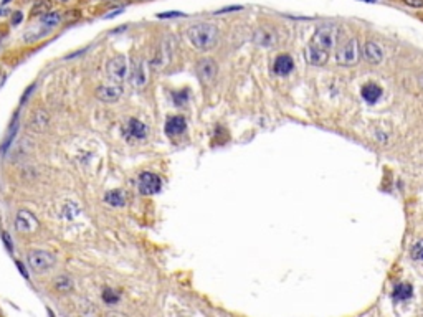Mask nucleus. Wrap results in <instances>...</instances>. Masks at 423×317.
Listing matches in <instances>:
<instances>
[{
    "instance_id": "obj_16",
    "label": "nucleus",
    "mask_w": 423,
    "mask_h": 317,
    "mask_svg": "<svg viewBox=\"0 0 423 317\" xmlns=\"http://www.w3.org/2000/svg\"><path fill=\"white\" fill-rule=\"evenodd\" d=\"M253 40H255V43L268 48V47H273L276 43V35L273 30L268 28V26H260V28L255 30V33H253Z\"/></svg>"
},
{
    "instance_id": "obj_9",
    "label": "nucleus",
    "mask_w": 423,
    "mask_h": 317,
    "mask_svg": "<svg viewBox=\"0 0 423 317\" xmlns=\"http://www.w3.org/2000/svg\"><path fill=\"white\" fill-rule=\"evenodd\" d=\"M40 226V221L37 220V217L33 215L32 212L28 210H20L15 217V228L20 233H33L37 231Z\"/></svg>"
},
{
    "instance_id": "obj_30",
    "label": "nucleus",
    "mask_w": 423,
    "mask_h": 317,
    "mask_svg": "<svg viewBox=\"0 0 423 317\" xmlns=\"http://www.w3.org/2000/svg\"><path fill=\"white\" fill-rule=\"evenodd\" d=\"M2 236H3V241H5L7 248H8V249H12V246H10V238H8V233H5V231H3Z\"/></svg>"
},
{
    "instance_id": "obj_12",
    "label": "nucleus",
    "mask_w": 423,
    "mask_h": 317,
    "mask_svg": "<svg viewBox=\"0 0 423 317\" xmlns=\"http://www.w3.org/2000/svg\"><path fill=\"white\" fill-rule=\"evenodd\" d=\"M304 56H306V61H308L309 65H313V66H323V65L327 63V60H329V51L321 50V48L314 47L313 43H309L308 48H306Z\"/></svg>"
},
{
    "instance_id": "obj_4",
    "label": "nucleus",
    "mask_w": 423,
    "mask_h": 317,
    "mask_svg": "<svg viewBox=\"0 0 423 317\" xmlns=\"http://www.w3.org/2000/svg\"><path fill=\"white\" fill-rule=\"evenodd\" d=\"M336 60L341 66H354L359 61V43L355 38H347L337 48Z\"/></svg>"
},
{
    "instance_id": "obj_14",
    "label": "nucleus",
    "mask_w": 423,
    "mask_h": 317,
    "mask_svg": "<svg viewBox=\"0 0 423 317\" xmlns=\"http://www.w3.org/2000/svg\"><path fill=\"white\" fill-rule=\"evenodd\" d=\"M48 124H50V114L45 109H37L30 118L28 126L33 132H43L48 127Z\"/></svg>"
},
{
    "instance_id": "obj_3",
    "label": "nucleus",
    "mask_w": 423,
    "mask_h": 317,
    "mask_svg": "<svg viewBox=\"0 0 423 317\" xmlns=\"http://www.w3.org/2000/svg\"><path fill=\"white\" fill-rule=\"evenodd\" d=\"M26 261H28V266L33 273H47L50 271L56 263V258L53 256L51 253L43 251V249H32L26 256Z\"/></svg>"
},
{
    "instance_id": "obj_24",
    "label": "nucleus",
    "mask_w": 423,
    "mask_h": 317,
    "mask_svg": "<svg viewBox=\"0 0 423 317\" xmlns=\"http://www.w3.org/2000/svg\"><path fill=\"white\" fill-rule=\"evenodd\" d=\"M79 213V208L76 207V205L75 203H71V202H68L65 205V208H63V217L65 218H75Z\"/></svg>"
},
{
    "instance_id": "obj_31",
    "label": "nucleus",
    "mask_w": 423,
    "mask_h": 317,
    "mask_svg": "<svg viewBox=\"0 0 423 317\" xmlns=\"http://www.w3.org/2000/svg\"><path fill=\"white\" fill-rule=\"evenodd\" d=\"M20 20H22V13H20V12H17L15 19H12V22H13V24H19Z\"/></svg>"
},
{
    "instance_id": "obj_6",
    "label": "nucleus",
    "mask_w": 423,
    "mask_h": 317,
    "mask_svg": "<svg viewBox=\"0 0 423 317\" xmlns=\"http://www.w3.org/2000/svg\"><path fill=\"white\" fill-rule=\"evenodd\" d=\"M162 187V180L157 173L154 172H142L137 180V189H139L141 195H154L157 194Z\"/></svg>"
},
{
    "instance_id": "obj_7",
    "label": "nucleus",
    "mask_w": 423,
    "mask_h": 317,
    "mask_svg": "<svg viewBox=\"0 0 423 317\" xmlns=\"http://www.w3.org/2000/svg\"><path fill=\"white\" fill-rule=\"evenodd\" d=\"M195 71H197V76L200 81L205 84H210L217 76V71H218L217 61L213 60V58H200L197 61V65H195Z\"/></svg>"
},
{
    "instance_id": "obj_19",
    "label": "nucleus",
    "mask_w": 423,
    "mask_h": 317,
    "mask_svg": "<svg viewBox=\"0 0 423 317\" xmlns=\"http://www.w3.org/2000/svg\"><path fill=\"white\" fill-rule=\"evenodd\" d=\"M380 96H382V88L377 86V84L369 83L362 88V98L369 102V104L377 102L378 99H380Z\"/></svg>"
},
{
    "instance_id": "obj_2",
    "label": "nucleus",
    "mask_w": 423,
    "mask_h": 317,
    "mask_svg": "<svg viewBox=\"0 0 423 317\" xmlns=\"http://www.w3.org/2000/svg\"><path fill=\"white\" fill-rule=\"evenodd\" d=\"M336 42H337V26L332 24H324L318 26V30L313 35V40H311V43L314 47L321 48V50H326L329 53L336 47Z\"/></svg>"
},
{
    "instance_id": "obj_13",
    "label": "nucleus",
    "mask_w": 423,
    "mask_h": 317,
    "mask_svg": "<svg viewBox=\"0 0 423 317\" xmlns=\"http://www.w3.org/2000/svg\"><path fill=\"white\" fill-rule=\"evenodd\" d=\"M364 58H366L367 63L378 65L384 60V50H382L380 45H377L375 42H367L364 45Z\"/></svg>"
},
{
    "instance_id": "obj_23",
    "label": "nucleus",
    "mask_w": 423,
    "mask_h": 317,
    "mask_svg": "<svg viewBox=\"0 0 423 317\" xmlns=\"http://www.w3.org/2000/svg\"><path fill=\"white\" fill-rule=\"evenodd\" d=\"M103 301L106 302V304L114 306L116 302L119 301V294L116 293L114 289H104V291H103Z\"/></svg>"
},
{
    "instance_id": "obj_21",
    "label": "nucleus",
    "mask_w": 423,
    "mask_h": 317,
    "mask_svg": "<svg viewBox=\"0 0 423 317\" xmlns=\"http://www.w3.org/2000/svg\"><path fill=\"white\" fill-rule=\"evenodd\" d=\"M51 10V2L50 0H37L35 2V5L32 7V12H30V15L32 17H42L45 15V13H48Z\"/></svg>"
},
{
    "instance_id": "obj_1",
    "label": "nucleus",
    "mask_w": 423,
    "mask_h": 317,
    "mask_svg": "<svg viewBox=\"0 0 423 317\" xmlns=\"http://www.w3.org/2000/svg\"><path fill=\"white\" fill-rule=\"evenodd\" d=\"M187 38L197 50L207 51L217 45L218 30L212 24H195L187 30Z\"/></svg>"
},
{
    "instance_id": "obj_8",
    "label": "nucleus",
    "mask_w": 423,
    "mask_h": 317,
    "mask_svg": "<svg viewBox=\"0 0 423 317\" xmlns=\"http://www.w3.org/2000/svg\"><path fill=\"white\" fill-rule=\"evenodd\" d=\"M148 126L144 122H141L139 119L131 118L127 119V122L124 124L123 127V134L127 141H142L148 137Z\"/></svg>"
},
{
    "instance_id": "obj_26",
    "label": "nucleus",
    "mask_w": 423,
    "mask_h": 317,
    "mask_svg": "<svg viewBox=\"0 0 423 317\" xmlns=\"http://www.w3.org/2000/svg\"><path fill=\"white\" fill-rule=\"evenodd\" d=\"M412 258L413 260H420L423 261V241L417 243L415 246L412 248Z\"/></svg>"
},
{
    "instance_id": "obj_29",
    "label": "nucleus",
    "mask_w": 423,
    "mask_h": 317,
    "mask_svg": "<svg viewBox=\"0 0 423 317\" xmlns=\"http://www.w3.org/2000/svg\"><path fill=\"white\" fill-rule=\"evenodd\" d=\"M242 7H226V8H222V10H218L217 13H225V12H235V10H240Z\"/></svg>"
},
{
    "instance_id": "obj_11",
    "label": "nucleus",
    "mask_w": 423,
    "mask_h": 317,
    "mask_svg": "<svg viewBox=\"0 0 423 317\" xmlns=\"http://www.w3.org/2000/svg\"><path fill=\"white\" fill-rule=\"evenodd\" d=\"M95 96L101 102H114L123 96V88L121 84H103V86L96 88Z\"/></svg>"
},
{
    "instance_id": "obj_34",
    "label": "nucleus",
    "mask_w": 423,
    "mask_h": 317,
    "mask_svg": "<svg viewBox=\"0 0 423 317\" xmlns=\"http://www.w3.org/2000/svg\"><path fill=\"white\" fill-rule=\"evenodd\" d=\"M60 2H68V0H60Z\"/></svg>"
},
{
    "instance_id": "obj_18",
    "label": "nucleus",
    "mask_w": 423,
    "mask_h": 317,
    "mask_svg": "<svg viewBox=\"0 0 423 317\" xmlns=\"http://www.w3.org/2000/svg\"><path fill=\"white\" fill-rule=\"evenodd\" d=\"M104 202L111 207H124L126 205V194L119 189L109 190L104 194Z\"/></svg>"
},
{
    "instance_id": "obj_10",
    "label": "nucleus",
    "mask_w": 423,
    "mask_h": 317,
    "mask_svg": "<svg viewBox=\"0 0 423 317\" xmlns=\"http://www.w3.org/2000/svg\"><path fill=\"white\" fill-rule=\"evenodd\" d=\"M129 81L134 88H144L148 84V68L142 58H136L132 61V68L129 71Z\"/></svg>"
},
{
    "instance_id": "obj_15",
    "label": "nucleus",
    "mask_w": 423,
    "mask_h": 317,
    "mask_svg": "<svg viewBox=\"0 0 423 317\" xmlns=\"http://www.w3.org/2000/svg\"><path fill=\"white\" fill-rule=\"evenodd\" d=\"M187 129V121L182 118V116H172V118L167 119L166 122V134L171 137L180 136L184 134Z\"/></svg>"
},
{
    "instance_id": "obj_20",
    "label": "nucleus",
    "mask_w": 423,
    "mask_h": 317,
    "mask_svg": "<svg viewBox=\"0 0 423 317\" xmlns=\"http://www.w3.org/2000/svg\"><path fill=\"white\" fill-rule=\"evenodd\" d=\"M413 294V289L410 284L407 283H402V284H397L394 289V297L397 301H405V299H410Z\"/></svg>"
},
{
    "instance_id": "obj_25",
    "label": "nucleus",
    "mask_w": 423,
    "mask_h": 317,
    "mask_svg": "<svg viewBox=\"0 0 423 317\" xmlns=\"http://www.w3.org/2000/svg\"><path fill=\"white\" fill-rule=\"evenodd\" d=\"M187 99H189V93L187 91H180V93H174V102H175L177 106H182L185 104Z\"/></svg>"
},
{
    "instance_id": "obj_5",
    "label": "nucleus",
    "mask_w": 423,
    "mask_h": 317,
    "mask_svg": "<svg viewBox=\"0 0 423 317\" xmlns=\"http://www.w3.org/2000/svg\"><path fill=\"white\" fill-rule=\"evenodd\" d=\"M127 73H129L127 60H126V56H123V55L113 56L108 61V65H106V74H108V78L116 84H121L124 79L127 78Z\"/></svg>"
},
{
    "instance_id": "obj_28",
    "label": "nucleus",
    "mask_w": 423,
    "mask_h": 317,
    "mask_svg": "<svg viewBox=\"0 0 423 317\" xmlns=\"http://www.w3.org/2000/svg\"><path fill=\"white\" fill-rule=\"evenodd\" d=\"M184 15V13H180V12H167V13H160V19H169V17H182Z\"/></svg>"
},
{
    "instance_id": "obj_22",
    "label": "nucleus",
    "mask_w": 423,
    "mask_h": 317,
    "mask_svg": "<svg viewBox=\"0 0 423 317\" xmlns=\"http://www.w3.org/2000/svg\"><path fill=\"white\" fill-rule=\"evenodd\" d=\"M53 286H55L56 291L66 293V291H71L73 283H71V279L68 278V276H58V278L55 279V283H53Z\"/></svg>"
},
{
    "instance_id": "obj_33",
    "label": "nucleus",
    "mask_w": 423,
    "mask_h": 317,
    "mask_svg": "<svg viewBox=\"0 0 423 317\" xmlns=\"http://www.w3.org/2000/svg\"><path fill=\"white\" fill-rule=\"evenodd\" d=\"M360 2H367V3H373V2H377V0H360Z\"/></svg>"
},
{
    "instance_id": "obj_27",
    "label": "nucleus",
    "mask_w": 423,
    "mask_h": 317,
    "mask_svg": "<svg viewBox=\"0 0 423 317\" xmlns=\"http://www.w3.org/2000/svg\"><path fill=\"white\" fill-rule=\"evenodd\" d=\"M403 2L407 3V5H410V7H417V8L423 7V0H403Z\"/></svg>"
},
{
    "instance_id": "obj_17",
    "label": "nucleus",
    "mask_w": 423,
    "mask_h": 317,
    "mask_svg": "<svg viewBox=\"0 0 423 317\" xmlns=\"http://www.w3.org/2000/svg\"><path fill=\"white\" fill-rule=\"evenodd\" d=\"M293 68H295V61H293V58L289 55H279L273 63V71L276 74H279V76L289 74Z\"/></svg>"
},
{
    "instance_id": "obj_32",
    "label": "nucleus",
    "mask_w": 423,
    "mask_h": 317,
    "mask_svg": "<svg viewBox=\"0 0 423 317\" xmlns=\"http://www.w3.org/2000/svg\"><path fill=\"white\" fill-rule=\"evenodd\" d=\"M3 78H5V73H3V71H0V84L3 83Z\"/></svg>"
}]
</instances>
